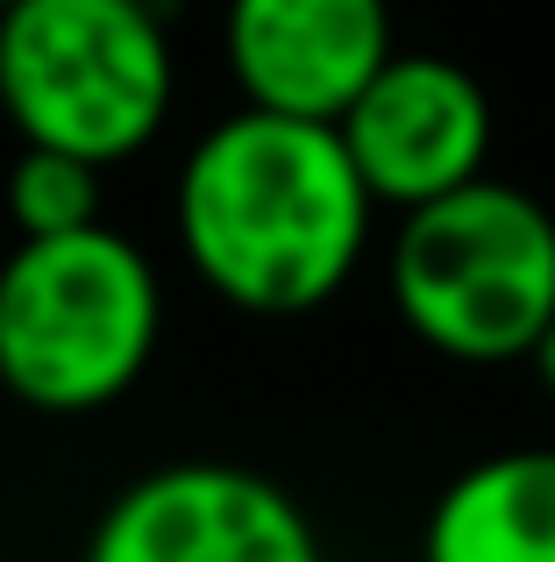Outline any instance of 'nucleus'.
Masks as SVG:
<instances>
[{"label":"nucleus","instance_id":"1","mask_svg":"<svg viewBox=\"0 0 555 562\" xmlns=\"http://www.w3.org/2000/svg\"><path fill=\"white\" fill-rule=\"evenodd\" d=\"M377 200L335 122L236 108L185 150L171 228L222 306L292 321L328 306L371 249Z\"/></svg>","mask_w":555,"mask_h":562},{"label":"nucleus","instance_id":"2","mask_svg":"<svg viewBox=\"0 0 555 562\" xmlns=\"http://www.w3.org/2000/svg\"><path fill=\"white\" fill-rule=\"evenodd\" d=\"M165 335V278L150 249L93 221L22 235L0 257V384L14 406L79 420L143 384Z\"/></svg>","mask_w":555,"mask_h":562},{"label":"nucleus","instance_id":"3","mask_svg":"<svg viewBox=\"0 0 555 562\" xmlns=\"http://www.w3.org/2000/svg\"><path fill=\"white\" fill-rule=\"evenodd\" d=\"M392 314L449 363H528L555 328V214L506 179H471L399 214Z\"/></svg>","mask_w":555,"mask_h":562},{"label":"nucleus","instance_id":"4","mask_svg":"<svg viewBox=\"0 0 555 562\" xmlns=\"http://www.w3.org/2000/svg\"><path fill=\"white\" fill-rule=\"evenodd\" d=\"M179 57L157 0H14L0 8V114L22 143L122 165L171 122Z\"/></svg>","mask_w":555,"mask_h":562},{"label":"nucleus","instance_id":"5","mask_svg":"<svg viewBox=\"0 0 555 562\" xmlns=\"http://www.w3.org/2000/svg\"><path fill=\"white\" fill-rule=\"evenodd\" d=\"M79 562H328L306 506L264 470L185 456L100 506Z\"/></svg>","mask_w":555,"mask_h":562},{"label":"nucleus","instance_id":"6","mask_svg":"<svg viewBox=\"0 0 555 562\" xmlns=\"http://www.w3.org/2000/svg\"><path fill=\"white\" fill-rule=\"evenodd\" d=\"M335 128H342L371 200L392 206V214H414L442 192L485 179L491 136H499L491 93L456 57L434 50H392L385 71L349 100V114Z\"/></svg>","mask_w":555,"mask_h":562},{"label":"nucleus","instance_id":"7","mask_svg":"<svg viewBox=\"0 0 555 562\" xmlns=\"http://www.w3.org/2000/svg\"><path fill=\"white\" fill-rule=\"evenodd\" d=\"M392 50V0H228L222 14V57L242 108L306 122H342Z\"/></svg>","mask_w":555,"mask_h":562},{"label":"nucleus","instance_id":"8","mask_svg":"<svg viewBox=\"0 0 555 562\" xmlns=\"http://www.w3.org/2000/svg\"><path fill=\"white\" fill-rule=\"evenodd\" d=\"M420 562H555V449H499L449 477Z\"/></svg>","mask_w":555,"mask_h":562},{"label":"nucleus","instance_id":"9","mask_svg":"<svg viewBox=\"0 0 555 562\" xmlns=\"http://www.w3.org/2000/svg\"><path fill=\"white\" fill-rule=\"evenodd\" d=\"M100 200H107V165L93 157H71L50 150V143H22L0 179V214L14 221V235H71V228H93Z\"/></svg>","mask_w":555,"mask_h":562},{"label":"nucleus","instance_id":"10","mask_svg":"<svg viewBox=\"0 0 555 562\" xmlns=\"http://www.w3.org/2000/svg\"><path fill=\"white\" fill-rule=\"evenodd\" d=\"M528 363H534V378H542V392L555 398V328L542 335V349H534V357H528Z\"/></svg>","mask_w":555,"mask_h":562},{"label":"nucleus","instance_id":"11","mask_svg":"<svg viewBox=\"0 0 555 562\" xmlns=\"http://www.w3.org/2000/svg\"><path fill=\"white\" fill-rule=\"evenodd\" d=\"M0 562H8V535H0Z\"/></svg>","mask_w":555,"mask_h":562},{"label":"nucleus","instance_id":"12","mask_svg":"<svg viewBox=\"0 0 555 562\" xmlns=\"http://www.w3.org/2000/svg\"><path fill=\"white\" fill-rule=\"evenodd\" d=\"M0 398H8V384H0Z\"/></svg>","mask_w":555,"mask_h":562},{"label":"nucleus","instance_id":"13","mask_svg":"<svg viewBox=\"0 0 555 562\" xmlns=\"http://www.w3.org/2000/svg\"><path fill=\"white\" fill-rule=\"evenodd\" d=\"M0 8H14V0H0Z\"/></svg>","mask_w":555,"mask_h":562}]
</instances>
